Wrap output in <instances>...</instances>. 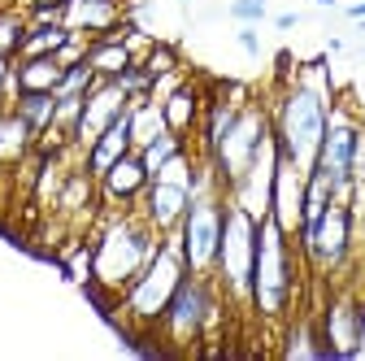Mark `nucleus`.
Returning a JSON list of instances; mask_svg holds the SVG:
<instances>
[{
	"label": "nucleus",
	"mask_w": 365,
	"mask_h": 361,
	"mask_svg": "<svg viewBox=\"0 0 365 361\" xmlns=\"http://www.w3.org/2000/svg\"><path fill=\"white\" fill-rule=\"evenodd\" d=\"M257 213H248L240 200L226 196V222H222V244L213 279L226 296V305H248L252 296V261H257Z\"/></svg>",
	"instance_id": "6"
},
{
	"label": "nucleus",
	"mask_w": 365,
	"mask_h": 361,
	"mask_svg": "<svg viewBox=\"0 0 365 361\" xmlns=\"http://www.w3.org/2000/svg\"><path fill=\"white\" fill-rule=\"evenodd\" d=\"M313 170L327 178L335 200H348L356 178H365V126L348 109L331 105V122H327V135H322V148H317Z\"/></svg>",
	"instance_id": "7"
},
{
	"label": "nucleus",
	"mask_w": 365,
	"mask_h": 361,
	"mask_svg": "<svg viewBox=\"0 0 365 361\" xmlns=\"http://www.w3.org/2000/svg\"><path fill=\"white\" fill-rule=\"evenodd\" d=\"M304 265L322 279H339L344 270L352 265V248H356V231H352V213L348 200H331L317 218V227L296 244Z\"/></svg>",
	"instance_id": "10"
},
{
	"label": "nucleus",
	"mask_w": 365,
	"mask_h": 361,
	"mask_svg": "<svg viewBox=\"0 0 365 361\" xmlns=\"http://www.w3.org/2000/svg\"><path fill=\"white\" fill-rule=\"evenodd\" d=\"M126 122H130V148H135V153H140L144 144H153L161 131H170L157 96H135V101L126 105Z\"/></svg>",
	"instance_id": "20"
},
{
	"label": "nucleus",
	"mask_w": 365,
	"mask_h": 361,
	"mask_svg": "<svg viewBox=\"0 0 365 361\" xmlns=\"http://www.w3.org/2000/svg\"><path fill=\"white\" fill-rule=\"evenodd\" d=\"M269 144V109L257 105V101H244L240 118L231 122V131L217 140V148L209 153L213 170H217V183L231 196L240 188V178L252 170V161L261 157V148Z\"/></svg>",
	"instance_id": "9"
},
{
	"label": "nucleus",
	"mask_w": 365,
	"mask_h": 361,
	"mask_svg": "<svg viewBox=\"0 0 365 361\" xmlns=\"http://www.w3.org/2000/svg\"><path fill=\"white\" fill-rule=\"evenodd\" d=\"M344 18H348V22H365V0H356V5H348V9H344Z\"/></svg>",
	"instance_id": "33"
},
{
	"label": "nucleus",
	"mask_w": 365,
	"mask_h": 361,
	"mask_svg": "<svg viewBox=\"0 0 365 361\" xmlns=\"http://www.w3.org/2000/svg\"><path fill=\"white\" fill-rule=\"evenodd\" d=\"M126 105H130V96L122 92L113 78H96V83H91V92H87V101H83V118H78V126H74L70 153L83 157V148L96 140L105 126H113V122L126 113Z\"/></svg>",
	"instance_id": "11"
},
{
	"label": "nucleus",
	"mask_w": 365,
	"mask_h": 361,
	"mask_svg": "<svg viewBox=\"0 0 365 361\" xmlns=\"http://www.w3.org/2000/svg\"><path fill=\"white\" fill-rule=\"evenodd\" d=\"M356 31H361V35H365V22H356Z\"/></svg>",
	"instance_id": "36"
},
{
	"label": "nucleus",
	"mask_w": 365,
	"mask_h": 361,
	"mask_svg": "<svg viewBox=\"0 0 365 361\" xmlns=\"http://www.w3.org/2000/svg\"><path fill=\"white\" fill-rule=\"evenodd\" d=\"M222 305H226V296H222L217 279L213 275H192V270H187V279H182L178 292L170 296L157 331L165 335L170 348H196L205 340V331L217 327Z\"/></svg>",
	"instance_id": "5"
},
{
	"label": "nucleus",
	"mask_w": 365,
	"mask_h": 361,
	"mask_svg": "<svg viewBox=\"0 0 365 361\" xmlns=\"http://www.w3.org/2000/svg\"><path fill=\"white\" fill-rule=\"evenodd\" d=\"M331 83H327V66L313 61L309 70H300L283 96L274 101L269 109V135H274V148H279L300 174L313 170L317 148H322V135L331 122Z\"/></svg>",
	"instance_id": "1"
},
{
	"label": "nucleus",
	"mask_w": 365,
	"mask_h": 361,
	"mask_svg": "<svg viewBox=\"0 0 365 361\" xmlns=\"http://www.w3.org/2000/svg\"><path fill=\"white\" fill-rule=\"evenodd\" d=\"M66 39H70V26L66 22H31L18 57H57V49H61Z\"/></svg>",
	"instance_id": "22"
},
{
	"label": "nucleus",
	"mask_w": 365,
	"mask_h": 361,
	"mask_svg": "<svg viewBox=\"0 0 365 361\" xmlns=\"http://www.w3.org/2000/svg\"><path fill=\"white\" fill-rule=\"evenodd\" d=\"M274 26H279V31H296L300 26V14H279V18H274Z\"/></svg>",
	"instance_id": "32"
},
{
	"label": "nucleus",
	"mask_w": 365,
	"mask_h": 361,
	"mask_svg": "<svg viewBox=\"0 0 365 361\" xmlns=\"http://www.w3.org/2000/svg\"><path fill=\"white\" fill-rule=\"evenodd\" d=\"M126 153H130V122H126V113H122L113 126H105L96 140L83 148V157H78V161H83V170H87L91 178H101V174H105L118 157H126Z\"/></svg>",
	"instance_id": "17"
},
{
	"label": "nucleus",
	"mask_w": 365,
	"mask_h": 361,
	"mask_svg": "<svg viewBox=\"0 0 365 361\" xmlns=\"http://www.w3.org/2000/svg\"><path fill=\"white\" fill-rule=\"evenodd\" d=\"M235 39H240V49H244L248 57H257V53H261V35H257V26H240V35H235Z\"/></svg>",
	"instance_id": "31"
},
{
	"label": "nucleus",
	"mask_w": 365,
	"mask_h": 361,
	"mask_svg": "<svg viewBox=\"0 0 365 361\" xmlns=\"http://www.w3.org/2000/svg\"><path fill=\"white\" fill-rule=\"evenodd\" d=\"M200 109H205V101H200V87L196 83H174L170 92L161 96V113H165V126L170 131H178L182 140H192V135L200 131Z\"/></svg>",
	"instance_id": "16"
},
{
	"label": "nucleus",
	"mask_w": 365,
	"mask_h": 361,
	"mask_svg": "<svg viewBox=\"0 0 365 361\" xmlns=\"http://www.w3.org/2000/svg\"><path fill=\"white\" fill-rule=\"evenodd\" d=\"M161 235L148 227L140 209H109L101 222V235L91 244V288L105 296V309L135 283V275L153 261Z\"/></svg>",
	"instance_id": "2"
},
{
	"label": "nucleus",
	"mask_w": 365,
	"mask_h": 361,
	"mask_svg": "<svg viewBox=\"0 0 365 361\" xmlns=\"http://www.w3.org/2000/svg\"><path fill=\"white\" fill-rule=\"evenodd\" d=\"M187 279V261H182V248H178V235H161L153 261L135 275V283L109 305V313H122L130 327L140 331H157L161 313L170 305V296L178 292V283Z\"/></svg>",
	"instance_id": "4"
},
{
	"label": "nucleus",
	"mask_w": 365,
	"mask_h": 361,
	"mask_svg": "<svg viewBox=\"0 0 365 361\" xmlns=\"http://www.w3.org/2000/svg\"><path fill=\"white\" fill-rule=\"evenodd\" d=\"M196 161H200V153L182 148L178 157H170V161L148 178V188H144V196H140V205H135V209L148 218V227H153L157 235H174V231H178L182 213H187V205H192Z\"/></svg>",
	"instance_id": "8"
},
{
	"label": "nucleus",
	"mask_w": 365,
	"mask_h": 361,
	"mask_svg": "<svg viewBox=\"0 0 365 361\" xmlns=\"http://www.w3.org/2000/svg\"><path fill=\"white\" fill-rule=\"evenodd\" d=\"M317 331H322L327 357H356L365 344V309L352 296H335L327 305V318Z\"/></svg>",
	"instance_id": "13"
},
{
	"label": "nucleus",
	"mask_w": 365,
	"mask_h": 361,
	"mask_svg": "<svg viewBox=\"0 0 365 361\" xmlns=\"http://www.w3.org/2000/svg\"><path fill=\"white\" fill-rule=\"evenodd\" d=\"M182 148H192V140H182L178 131H161V135H157L153 144H144V148H140V157H144L148 174H157V170H161V166H165L170 157H178Z\"/></svg>",
	"instance_id": "25"
},
{
	"label": "nucleus",
	"mask_w": 365,
	"mask_h": 361,
	"mask_svg": "<svg viewBox=\"0 0 365 361\" xmlns=\"http://www.w3.org/2000/svg\"><path fill=\"white\" fill-rule=\"evenodd\" d=\"M313 5H322V9H335V0H313Z\"/></svg>",
	"instance_id": "35"
},
{
	"label": "nucleus",
	"mask_w": 365,
	"mask_h": 361,
	"mask_svg": "<svg viewBox=\"0 0 365 361\" xmlns=\"http://www.w3.org/2000/svg\"><path fill=\"white\" fill-rule=\"evenodd\" d=\"M87 61H91V70H96V78H118V74L135 61L130 44H126V22H122L118 31H109V35H96V39H91Z\"/></svg>",
	"instance_id": "18"
},
{
	"label": "nucleus",
	"mask_w": 365,
	"mask_h": 361,
	"mask_svg": "<svg viewBox=\"0 0 365 361\" xmlns=\"http://www.w3.org/2000/svg\"><path fill=\"white\" fill-rule=\"evenodd\" d=\"M61 22L87 39L109 35L126 22V0H66L61 5Z\"/></svg>",
	"instance_id": "14"
},
{
	"label": "nucleus",
	"mask_w": 365,
	"mask_h": 361,
	"mask_svg": "<svg viewBox=\"0 0 365 361\" xmlns=\"http://www.w3.org/2000/svg\"><path fill=\"white\" fill-rule=\"evenodd\" d=\"M61 70H66V66H61L57 57H14L18 92H57Z\"/></svg>",
	"instance_id": "21"
},
{
	"label": "nucleus",
	"mask_w": 365,
	"mask_h": 361,
	"mask_svg": "<svg viewBox=\"0 0 365 361\" xmlns=\"http://www.w3.org/2000/svg\"><path fill=\"white\" fill-rule=\"evenodd\" d=\"M22 9H39V5H66V0H18Z\"/></svg>",
	"instance_id": "34"
},
{
	"label": "nucleus",
	"mask_w": 365,
	"mask_h": 361,
	"mask_svg": "<svg viewBox=\"0 0 365 361\" xmlns=\"http://www.w3.org/2000/svg\"><path fill=\"white\" fill-rule=\"evenodd\" d=\"M18 101V74H14V57L0 53V105Z\"/></svg>",
	"instance_id": "30"
},
{
	"label": "nucleus",
	"mask_w": 365,
	"mask_h": 361,
	"mask_svg": "<svg viewBox=\"0 0 365 361\" xmlns=\"http://www.w3.org/2000/svg\"><path fill=\"white\" fill-rule=\"evenodd\" d=\"M35 153V131L18 118L14 105H0V166H18Z\"/></svg>",
	"instance_id": "19"
},
{
	"label": "nucleus",
	"mask_w": 365,
	"mask_h": 361,
	"mask_svg": "<svg viewBox=\"0 0 365 361\" xmlns=\"http://www.w3.org/2000/svg\"><path fill=\"white\" fill-rule=\"evenodd\" d=\"M26 9L18 5V0H0V53L5 57H18L22 53V39H26Z\"/></svg>",
	"instance_id": "24"
},
{
	"label": "nucleus",
	"mask_w": 365,
	"mask_h": 361,
	"mask_svg": "<svg viewBox=\"0 0 365 361\" xmlns=\"http://www.w3.org/2000/svg\"><path fill=\"white\" fill-rule=\"evenodd\" d=\"M14 109H18V118L35 131V140L43 131H53V113H57V96L53 92H18V101H14Z\"/></svg>",
	"instance_id": "23"
},
{
	"label": "nucleus",
	"mask_w": 365,
	"mask_h": 361,
	"mask_svg": "<svg viewBox=\"0 0 365 361\" xmlns=\"http://www.w3.org/2000/svg\"><path fill=\"white\" fill-rule=\"evenodd\" d=\"M231 14L240 26H257V22H265L269 18V0H231Z\"/></svg>",
	"instance_id": "29"
},
{
	"label": "nucleus",
	"mask_w": 365,
	"mask_h": 361,
	"mask_svg": "<svg viewBox=\"0 0 365 361\" xmlns=\"http://www.w3.org/2000/svg\"><path fill=\"white\" fill-rule=\"evenodd\" d=\"M300 205H304V174L279 153L274 157V188H269V218H279L283 227L296 235L300 227Z\"/></svg>",
	"instance_id": "15"
},
{
	"label": "nucleus",
	"mask_w": 365,
	"mask_h": 361,
	"mask_svg": "<svg viewBox=\"0 0 365 361\" xmlns=\"http://www.w3.org/2000/svg\"><path fill=\"white\" fill-rule=\"evenodd\" d=\"M113 83L122 87V92H126L130 101H135V96H153V74L144 70V61H130V66H126Z\"/></svg>",
	"instance_id": "27"
},
{
	"label": "nucleus",
	"mask_w": 365,
	"mask_h": 361,
	"mask_svg": "<svg viewBox=\"0 0 365 361\" xmlns=\"http://www.w3.org/2000/svg\"><path fill=\"white\" fill-rule=\"evenodd\" d=\"M144 70H148L153 78H161V74H174V70H178V53L170 49V44H153V49L144 53Z\"/></svg>",
	"instance_id": "28"
},
{
	"label": "nucleus",
	"mask_w": 365,
	"mask_h": 361,
	"mask_svg": "<svg viewBox=\"0 0 365 361\" xmlns=\"http://www.w3.org/2000/svg\"><path fill=\"white\" fill-rule=\"evenodd\" d=\"M296 300V240L279 218L257 222V261H252V296L248 305L257 318L279 322Z\"/></svg>",
	"instance_id": "3"
},
{
	"label": "nucleus",
	"mask_w": 365,
	"mask_h": 361,
	"mask_svg": "<svg viewBox=\"0 0 365 361\" xmlns=\"http://www.w3.org/2000/svg\"><path fill=\"white\" fill-rule=\"evenodd\" d=\"M148 166H144V157L140 153H126V157H118L101 178H96V192H101V205L105 209H135L140 205V196H144V188H148Z\"/></svg>",
	"instance_id": "12"
},
{
	"label": "nucleus",
	"mask_w": 365,
	"mask_h": 361,
	"mask_svg": "<svg viewBox=\"0 0 365 361\" xmlns=\"http://www.w3.org/2000/svg\"><path fill=\"white\" fill-rule=\"evenodd\" d=\"M91 83H96V70H91V61H74V66L61 70V83H57L53 96H87Z\"/></svg>",
	"instance_id": "26"
}]
</instances>
